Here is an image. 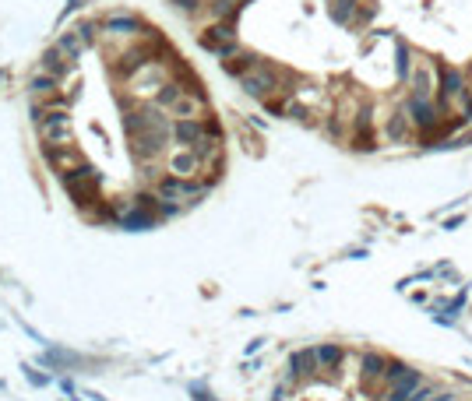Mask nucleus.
<instances>
[{"label":"nucleus","instance_id":"30","mask_svg":"<svg viewBox=\"0 0 472 401\" xmlns=\"http://www.w3.org/2000/svg\"><path fill=\"white\" fill-rule=\"evenodd\" d=\"M412 401H455V395H441V391H434V388H423V391H416Z\"/></svg>","mask_w":472,"mask_h":401},{"label":"nucleus","instance_id":"23","mask_svg":"<svg viewBox=\"0 0 472 401\" xmlns=\"http://www.w3.org/2000/svg\"><path fill=\"white\" fill-rule=\"evenodd\" d=\"M57 50H60L67 60H78V57L85 53V39H82L78 32H64V35L57 39Z\"/></svg>","mask_w":472,"mask_h":401},{"label":"nucleus","instance_id":"19","mask_svg":"<svg viewBox=\"0 0 472 401\" xmlns=\"http://www.w3.org/2000/svg\"><path fill=\"white\" fill-rule=\"evenodd\" d=\"M419 384H423V377H419L416 370H409V373H405V377L391 388V395H388L384 401H412V395L419 391Z\"/></svg>","mask_w":472,"mask_h":401},{"label":"nucleus","instance_id":"1","mask_svg":"<svg viewBox=\"0 0 472 401\" xmlns=\"http://www.w3.org/2000/svg\"><path fill=\"white\" fill-rule=\"evenodd\" d=\"M240 89H243L247 96H254V99H272L275 89H279V71L268 67V64H261V67H254L251 74L240 78Z\"/></svg>","mask_w":472,"mask_h":401},{"label":"nucleus","instance_id":"17","mask_svg":"<svg viewBox=\"0 0 472 401\" xmlns=\"http://www.w3.org/2000/svg\"><path fill=\"white\" fill-rule=\"evenodd\" d=\"M152 64V50L145 46V50H134V53H127L124 57V64L116 67V74H124V78H138L145 67Z\"/></svg>","mask_w":472,"mask_h":401},{"label":"nucleus","instance_id":"31","mask_svg":"<svg viewBox=\"0 0 472 401\" xmlns=\"http://www.w3.org/2000/svg\"><path fill=\"white\" fill-rule=\"evenodd\" d=\"M285 116H289V120H307V106H300V102H289V106H285Z\"/></svg>","mask_w":472,"mask_h":401},{"label":"nucleus","instance_id":"21","mask_svg":"<svg viewBox=\"0 0 472 401\" xmlns=\"http://www.w3.org/2000/svg\"><path fill=\"white\" fill-rule=\"evenodd\" d=\"M360 366H363V370H360V373H363V380H367V384H371V380H384V370H388V359H384V356H380V352H363V363H360Z\"/></svg>","mask_w":472,"mask_h":401},{"label":"nucleus","instance_id":"15","mask_svg":"<svg viewBox=\"0 0 472 401\" xmlns=\"http://www.w3.org/2000/svg\"><path fill=\"white\" fill-rule=\"evenodd\" d=\"M201 109H204V99L187 89L180 99L170 106V116H173V120H201Z\"/></svg>","mask_w":472,"mask_h":401},{"label":"nucleus","instance_id":"9","mask_svg":"<svg viewBox=\"0 0 472 401\" xmlns=\"http://www.w3.org/2000/svg\"><path fill=\"white\" fill-rule=\"evenodd\" d=\"M43 155H46V162L57 169V173H71L82 159H78V152H75V145H43Z\"/></svg>","mask_w":472,"mask_h":401},{"label":"nucleus","instance_id":"22","mask_svg":"<svg viewBox=\"0 0 472 401\" xmlns=\"http://www.w3.org/2000/svg\"><path fill=\"white\" fill-rule=\"evenodd\" d=\"M184 92H187V89H184L180 81H166V85H163V89L155 92V99H152V106H155V109H166V113H170V106H173V102L180 99Z\"/></svg>","mask_w":472,"mask_h":401},{"label":"nucleus","instance_id":"26","mask_svg":"<svg viewBox=\"0 0 472 401\" xmlns=\"http://www.w3.org/2000/svg\"><path fill=\"white\" fill-rule=\"evenodd\" d=\"M236 0H212L208 4V11H212V18H219V21H233L236 18Z\"/></svg>","mask_w":472,"mask_h":401},{"label":"nucleus","instance_id":"18","mask_svg":"<svg viewBox=\"0 0 472 401\" xmlns=\"http://www.w3.org/2000/svg\"><path fill=\"white\" fill-rule=\"evenodd\" d=\"M155 225V218H152V211H141V204L134 198V208L127 211V215H120V229H131V232H141V229H152Z\"/></svg>","mask_w":472,"mask_h":401},{"label":"nucleus","instance_id":"2","mask_svg":"<svg viewBox=\"0 0 472 401\" xmlns=\"http://www.w3.org/2000/svg\"><path fill=\"white\" fill-rule=\"evenodd\" d=\"M466 85H469L466 71H462V67H451V64H444V67H441V85H437V96H434L437 109H441V113H448V109L455 106V96H459Z\"/></svg>","mask_w":472,"mask_h":401},{"label":"nucleus","instance_id":"8","mask_svg":"<svg viewBox=\"0 0 472 401\" xmlns=\"http://www.w3.org/2000/svg\"><path fill=\"white\" fill-rule=\"evenodd\" d=\"M163 145H166V137L148 130V134L131 137V155H134L138 162H148V159H159V155H163Z\"/></svg>","mask_w":472,"mask_h":401},{"label":"nucleus","instance_id":"11","mask_svg":"<svg viewBox=\"0 0 472 401\" xmlns=\"http://www.w3.org/2000/svg\"><path fill=\"white\" fill-rule=\"evenodd\" d=\"M102 28L109 32V35H116V39H134V35H141L145 28H141V21L134 18V14H109L106 21H102Z\"/></svg>","mask_w":472,"mask_h":401},{"label":"nucleus","instance_id":"6","mask_svg":"<svg viewBox=\"0 0 472 401\" xmlns=\"http://www.w3.org/2000/svg\"><path fill=\"white\" fill-rule=\"evenodd\" d=\"M380 137H384V145H405V141L412 137V120H409V113L398 109V113L384 116V123H380Z\"/></svg>","mask_w":472,"mask_h":401},{"label":"nucleus","instance_id":"12","mask_svg":"<svg viewBox=\"0 0 472 401\" xmlns=\"http://www.w3.org/2000/svg\"><path fill=\"white\" fill-rule=\"evenodd\" d=\"M226 43H236V25H233V21H215V25L204 28V35H201V46H204L208 53H215V50L226 46Z\"/></svg>","mask_w":472,"mask_h":401},{"label":"nucleus","instance_id":"24","mask_svg":"<svg viewBox=\"0 0 472 401\" xmlns=\"http://www.w3.org/2000/svg\"><path fill=\"white\" fill-rule=\"evenodd\" d=\"M328 14H331L339 25H353V21H356V0H331Z\"/></svg>","mask_w":472,"mask_h":401},{"label":"nucleus","instance_id":"5","mask_svg":"<svg viewBox=\"0 0 472 401\" xmlns=\"http://www.w3.org/2000/svg\"><path fill=\"white\" fill-rule=\"evenodd\" d=\"M409 85H412V96L416 99H434L437 96V85H441V74L434 71V64H416L412 74H409Z\"/></svg>","mask_w":472,"mask_h":401},{"label":"nucleus","instance_id":"34","mask_svg":"<svg viewBox=\"0 0 472 401\" xmlns=\"http://www.w3.org/2000/svg\"><path fill=\"white\" fill-rule=\"evenodd\" d=\"M201 4H212V0H201Z\"/></svg>","mask_w":472,"mask_h":401},{"label":"nucleus","instance_id":"35","mask_svg":"<svg viewBox=\"0 0 472 401\" xmlns=\"http://www.w3.org/2000/svg\"><path fill=\"white\" fill-rule=\"evenodd\" d=\"M236 4H247V0H236Z\"/></svg>","mask_w":472,"mask_h":401},{"label":"nucleus","instance_id":"32","mask_svg":"<svg viewBox=\"0 0 472 401\" xmlns=\"http://www.w3.org/2000/svg\"><path fill=\"white\" fill-rule=\"evenodd\" d=\"M173 7H177V11H184V14H194V11L201 7V0H173Z\"/></svg>","mask_w":472,"mask_h":401},{"label":"nucleus","instance_id":"10","mask_svg":"<svg viewBox=\"0 0 472 401\" xmlns=\"http://www.w3.org/2000/svg\"><path fill=\"white\" fill-rule=\"evenodd\" d=\"M60 183H64L67 194L71 191H82V187H99V169L89 166V162H78L71 173H60Z\"/></svg>","mask_w":472,"mask_h":401},{"label":"nucleus","instance_id":"27","mask_svg":"<svg viewBox=\"0 0 472 401\" xmlns=\"http://www.w3.org/2000/svg\"><path fill=\"white\" fill-rule=\"evenodd\" d=\"M455 116H462V120H472V85H466L459 96H455Z\"/></svg>","mask_w":472,"mask_h":401},{"label":"nucleus","instance_id":"20","mask_svg":"<svg viewBox=\"0 0 472 401\" xmlns=\"http://www.w3.org/2000/svg\"><path fill=\"white\" fill-rule=\"evenodd\" d=\"M222 67H226V74L243 78V74H251L254 67H261V57H254V53H236V60H222Z\"/></svg>","mask_w":472,"mask_h":401},{"label":"nucleus","instance_id":"13","mask_svg":"<svg viewBox=\"0 0 472 401\" xmlns=\"http://www.w3.org/2000/svg\"><path fill=\"white\" fill-rule=\"evenodd\" d=\"M28 96L39 99V102L60 99V78H53V74H46V71L32 74V81H28Z\"/></svg>","mask_w":472,"mask_h":401},{"label":"nucleus","instance_id":"33","mask_svg":"<svg viewBox=\"0 0 472 401\" xmlns=\"http://www.w3.org/2000/svg\"><path fill=\"white\" fill-rule=\"evenodd\" d=\"M25 373H28V380H32V384H39V388L46 384V377H43V373H35V370H25Z\"/></svg>","mask_w":472,"mask_h":401},{"label":"nucleus","instance_id":"29","mask_svg":"<svg viewBox=\"0 0 472 401\" xmlns=\"http://www.w3.org/2000/svg\"><path fill=\"white\" fill-rule=\"evenodd\" d=\"M395 57H398V78H402V81H409L412 67H409V50H405L402 43H398V53H395Z\"/></svg>","mask_w":472,"mask_h":401},{"label":"nucleus","instance_id":"3","mask_svg":"<svg viewBox=\"0 0 472 401\" xmlns=\"http://www.w3.org/2000/svg\"><path fill=\"white\" fill-rule=\"evenodd\" d=\"M219 127H212V123H204V120H173V141H177V148H197L208 134H215Z\"/></svg>","mask_w":472,"mask_h":401},{"label":"nucleus","instance_id":"7","mask_svg":"<svg viewBox=\"0 0 472 401\" xmlns=\"http://www.w3.org/2000/svg\"><path fill=\"white\" fill-rule=\"evenodd\" d=\"M166 81H170V78H166V71H163L159 64H155V67L148 64L138 78H131V92H134V96H141V99H155V92H159Z\"/></svg>","mask_w":472,"mask_h":401},{"label":"nucleus","instance_id":"14","mask_svg":"<svg viewBox=\"0 0 472 401\" xmlns=\"http://www.w3.org/2000/svg\"><path fill=\"white\" fill-rule=\"evenodd\" d=\"M39 71H46V74H53V78H64V74H71V71H78V60H67L57 46L53 50H46L43 53V60H39Z\"/></svg>","mask_w":472,"mask_h":401},{"label":"nucleus","instance_id":"4","mask_svg":"<svg viewBox=\"0 0 472 401\" xmlns=\"http://www.w3.org/2000/svg\"><path fill=\"white\" fill-rule=\"evenodd\" d=\"M166 173L170 176H180V180H197L201 173V155L194 148H173L166 155Z\"/></svg>","mask_w":472,"mask_h":401},{"label":"nucleus","instance_id":"16","mask_svg":"<svg viewBox=\"0 0 472 401\" xmlns=\"http://www.w3.org/2000/svg\"><path fill=\"white\" fill-rule=\"evenodd\" d=\"M321 366H317V349H300L289 356V373L292 377H314Z\"/></svg>","mask_w":472,"mask_h":401},{"label":"nucleus","instance_id":"28","mask_svg":"<svg viewBox=\"0 0 472 401\" xmlns=\"http://www.w3.org/2000/svg\"><path fill=\"white\" fill-rule=\"evenodd\" d=\"M409 370H412V366H405V363H388V370H384V384H388V388H395V384H398Z\"/></svg>","mask_w":472,"mask_h":401},{"label":"nucleus","instance_id":"25","mask_svg":"<svg viewBox=\"0 0 472 401\" xmlns=\"http://www.w3.org/2000/svg\"><path fill=\"white\" fill-rule=\"evenodd\" d=\"M342 363V349L339 345H317V366L321 370H339Z\"/></svg>","mask_w":472,"mask_h":401}]
</instances>
